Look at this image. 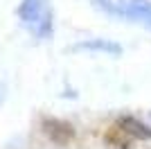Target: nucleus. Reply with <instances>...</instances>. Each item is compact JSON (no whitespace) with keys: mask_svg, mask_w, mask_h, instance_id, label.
<instances>
[{"mask_svg":"<svg viewBox=\"0 0 151 149\" xmlns=\"http://www.w3.org/2000/svg\"><path fill=\"white\" fill-rule=\"evenodd\" d=\"M43 133L50 138L54 145L59 147H65V145L72 142V138H75V129H72V124L63 122V120H57V118H43Z\"/></svg>","mask_w":151,"mask_h":149,"instance_id":"nucleus-3","label":"nucleus"},{"mask_svg":"<svg viewBox=\"0 0 151 149\" xmlns=\"http://www.w3.org/2000/svg\"><path fill=\"white\" fill-rule=\"evenodd\" d=\"M115 124L122 127V129H124L133 140H151V129L142 122V120L133 118V115H122Z\"/></svg>","mask_w":151,"mask_h":149,"instance_id":"nucleus-4","label":"nucleus"},{"mask_svg":"<svg viewBox=\"0 0 151 149\" xmlns=\"http://www.w3.org/2000/svg\"><path fill=\"white\" fill-rule=\"evenodd\" d=\"M95 7L111 14L115 18H124L129 23L145 25L151 30V2L149 0H93Z\"/></svg>","mask_w":151,"mask_h":149,"instance_id":"nucleus-2","label":"nucleus"},{"mask_svg":"<svg viewBox=\"0 0 151 149\" xmlns=\"http://www.w3.org/2000/svg\"><path fill=\"white\" fill-rule=\"evenodd\" d=\"M20 25L36 41H50L54 36V7L52 0H20L18 9Z\"/></svg>","mask_w":151,"mask_h":149,"instance_id":"nucleus-1","label":"nucleus"},{"mask_svg":"<svg viewBox=\"0 0 151 149\" xmlns=\"http://www.w3.org/2000/svg\"><path fill=\"white\" fill-rule=\"evenodd\" d=\"M131 142H133V138L129 136L122 127H117V124L108 127V131L104 133V145H106V149H131Z\"/></svg>","mask_w":151,"mask_h":149,"instance_id":"nucleus-5","label":"nucleus"},{"mask_svg":"<svg viewBox=\"0 0 151 149\" xmlns=\"http://www.w3.org/2000/svg\"><path fill=\"white\" fill-rule=\"evenodd\" d=\"M75 52H79V50H93V52H106V54H122V48L117 43H113V41H108V38H93V41H83V43H77Z\"/></svg>","mask_w":151,"mask_h":149,"instance_id":"nucleus-6","label":"nucleus"},{"mask_svg":"<svg viewBox=\"0 0 151 149\" xmlns=\"http://www.w3.org/2000/svg\"><path fill=\"white\" fill-rule=\"evenodd\" d=\"M2 99H5V86L0 84V104H2Z\"/></svg>","mask_w":151,"mask_h":149,"instance_id":"nucleus-7","label":"nucleus"}]
</instances>
